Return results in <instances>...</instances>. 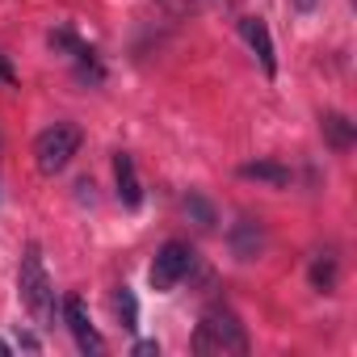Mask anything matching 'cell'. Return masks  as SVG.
I'll list each match as a JSON object with an SVG mask.
<instances>
[{
    "label": "cell",
    "mask_w": 357,
    "mask_h": 357,
    "mask_svg": "<svg viewBox=\"0 0 357 357\" xmlns=\"http://www.w3.org/2000/svg\"><path fill=\"white\" fill-rule=\"evenodd\" d=\"M194 353L202 357H244L248 353V332L240 324V315L231 307H211L202 319H198V332H194Z\"/></svg>",
    "instance_id": "obj_1"
},
{
    "label": "cell",
    "mask_w": 357,
    "mask_h": 357,
    "mask_svg": "<svg viewBox=\"0 0 357 357\" xmlns=\"http://www.w3.org/2000/svg\"><path fill=\"white\" fill-rule=\"evenodd\" d=\"M17 294H22V307L34 315L38 328H55V290H51V278L43 269V248L38 244H26V252H22Z\"/></svg>",
    "instance_id": "obj_2"
},
{
    "label": "cell",
    "mask_w": 357,
    "mask_h": 357,
    "mask_svg": "<svg viewBox=\"0 0 357 357\" xmlns=\"http://www.w3.org/2000/svg\"><path fill=\"white\" fill-rule=\"evenodd\" d=\"M80 126L76 122H55V126H47L38 139H34V164H38V172L43 176H55V172H63L68 164H72V155L80 151Z\"/></svg>",
    "instance_id": "obj_3"
},
{
    "label": "cell",
    "mask_w": 357,
    "mask_h": 357,
    "mask_svg": "<svg viewBox=\"0 0 357 357\" xmlns=\"http://www.w3.org/2000/svg\"><path fill=\"white\" fill-rule=\"evenodd\" d=\"M194 269V248L190 244H181V240H168L160 252H155V261H151V290H172L176 282H181L185 273Z\"/></svg>",
    "instance_id": "obj_4"
},
{
    "label": "cell",
    "mask_w": 357,
    "mask_h": 357,
    "mask_svg": "<svg viewBox=\"0 0 357 357\" xmlns=\"http://www.w3.org/2000/svg\"><path fill=\"white\" fill-rule=\"evenodd\" d=\"M63 324H68V332H72V340H76L80 353H89V357H101V353H105V340H101V332L93 328L89 307H84L80 294H68V298H63Z\"/></svg>",
    "instance_id": "obj_5"
},
{
    "label": "cell",
    "mask_w": 357,
    "mask_h": 357,
    "mask_svg": "<svg viewBox=\"0 0 357 357\" xmlns=\"http://www.w3.org/2000/svg\"><path fill=\"white\" fill-rule=\"evenodd\" d=\"M227 248H231L236 261H257L265 252V227H261V219H248V215L236 219L231 231H227Z\"/></svg>",
    "instance_id": "obj_6"
},
{
    "label": "cell",
    "mask_w": 357,
    "mask_h": 357,
    "mask_svg": "<svg viewBox=\"0 0 357 357\" xmlns=\"http://www.w3.org/2000/svg\"><path fill=\"white\" fill-rule=\"evenodd\" d=\"M240 34H244V43L252 47V55H257L261 72H265V76H278V51H273L269 26H265L261 17H240Z\"/></svg>",
    "instance_id": "obj_7"
},
{
    "label": "cell",
    "mask_w": 357,
    "mask_h": 357,
    "mask_svg": "<svg viewBox=\"0 0 357 357\" xmlns=\"http://www.w3.org/2000/svg\"><path fill=\"white\" fill-rule=\"evenodd\" d=\"M114 181H118L122 206H126V211H139L143 185H139V172H135V155H130V151H114Z\"/></svg>",
    "instance_id": "obj_8"
},
{
    "label": "cell",
    "mask_w": 357,
    "mask_h": 357,
    "mask_svg": "<svg viewBox=\"0 0 357 357\" xmlns=\"http://www.w3.org/2000/svg\"><path fill=\"white\" fill-rule=\"evenodd\" d=\"M240 176H244V181H265V185H273V190H290V181H294V172H290L286 164H278V160L240 164Z\"/></svg>",
    "instance_id": "obj_9"
},
{
    "label": "cell",
    "mask_w": 357,
    "mask_h": 357,
    "mask_svg": "<svg viewBox=\"0 0 357 357\" xmlns=\"http://www.w3.org/2000/svg\"><path fill=\"white\" fill-rule=\"evenodd\" d=\"M319 130H324V143L332 147V151H349L353 143H357V122H349L344 114H324L319 118Z\"/></svg>",
    "instance_id": "obj_10"
},
{
    "label": "cell",
    "mask_w": 357,
    "mask_h": 357,
    "mask_svg": "<svg viewBox=\"0 0 357 357\" xmlns=\"http://www.w3.org/2000/svg\"><path fill=\"white\" fill-rule=\"evenodd\" d=\"M336 282H340V257H336V248H324V252L311 261V290L332 294Z\"/></svg>",
    "instance_id": "obj_11"
},
{
    "label": "cell",
    "mask_w": 357,
    "mask_h": 357,
    "mask_svg": "<svg viewBox=\"0 0 357 357\" xmlns=\"http://www.w3.org/2000/svg\"><path fill=\"white\" fill-rule=\"evenodd\" d=\"M114 303H118V319H122V328L135 332V328H139V298H135V290H130V286H118Z\"/></svg>",
    "instance_id": "obj_12"
},
{
    "label": "cell",
    "mask_w": 357,
    "mask_h": 357,
    "mask_svg": "<svg viewBox=\"0 0 357 357\" xmlns=\"http://www.w3.org/2000/svg\"><path fill=\"white\" fill-rule=\"evenodd\" d=\"M185 215H190V219H194V223H198L202 231H211V227L219 223V215H215V206H211V202H206L202 194H190V198H185Z\"/></svg>",
    "instance_id": "obj_13"
},
{
    "label": "cell",
    "mask_w": 357,
    "mask_h": 357,
    "mask_svg": "<svg viewBox=\"0 0 357 357\" xmlns=\"http://www.w3.org/2000/svg\"><path fill=\"white\" fill-rule=\"evenodd\" d=\"M155 5L168 13V17H194L202 9V0H155Z\"/></svg>",
    "instance_id": "obj_14"
},
{
    "label": "cell",
    "mask_w": 357,
    "mask_h": 357,
    "mask_svg": "<svg viewBox=\"0 0 357 357\" xmlns=\"http://www.w3.org/2000/svg\"><path fill=\"white\" fill-rule=\"evenodd\" d=\"M51 47H55V51H72V55H80V51H84L68 30H55V34H51Z\"/></svg>",
    "instance_id": "obj_15"
},
{
    "label": "cell",
    "mask_w": 357,
    "mask_h": 357,
    "mask_svg": "<svg viewBox=\"0 0 357 357\" xmlns=\"http://www.w3.org/2000/svg\"><path fill=\"white\" fill-rule=\"evenodd\" d=\"M135 357H160V340H135Z\"/></svg>",
    "instance_id": "obj_16"
},
{
    "label": "cell",
    "mask_w": 357,
    "mask_h": 357,
    "mask_svg": "<svg viewBox=\"0 0 357 357\" xmlns=\"http://www.w3.org/2000/svg\"><path fill=\"white\" fill-rule=\"evenodd\" d=\"M17 344H22V349H30V353H38V349H43V340H38L34 332H17Z\"/></svg>",
    "instance_id": "obj_17"
},
{
    "label": "cell",
    "mask_w": 357,
    "mask_h": 357,
    "mask_svg": "<svg viewBox=\"0 0 357 357\" xmlns=\"http://www.w3.org/2000/svg\"><path fill=\"white\" fill-rule=\"evenodd\" d=\"M0 80H5V84H9V89H13V84H17V72H13V68H9V59H5V55H0Z\"/></svg>",
    "instance_id": "obj_18"
},
{
    "label": "cell",
    "mask_w": 357,
    "mask_h": 357,
    "mask_svg": "<svg viewBox=\"0 0 357 357\" xmlns=\"http://www.w3.org/2000/svg\"><path fill=\"white\" fill-rule=\"evenodd\" d=\"M211 5H215V9H231V0H211Z\"/></svg>",
    "instance_id": "obj_19"
},
{
    "label": "cell",
    "mask_w": 357,
    "mask_h": 357,
    "mask_svg": "<svg viewBox=\"0 0 357 357\" xmlns=\"http://www.w3.org/2000/svg\"><path fill=\"white\" fill-rule=\"evenodd\" d=\"M9 353H13V349H9V344H5V340H0V357H9Z\"/></svg>",
    "instance_id": "obj_20"
},
{
    "label": "cell",
    "mask_w": 357,
    "mask_h": 357,
    "mask_svg": "<svg viewBox=\"0 0 357 357\" xmlns=\"http://www.w3.org/2000/svg\"><path fill=\"white\" fill-rule=\"evenodd\" d=\"M298 5H303V9H311V5H315V0H298Z\"/></svg>",
    "instance_id": "obj_21"
}]
</instances>
